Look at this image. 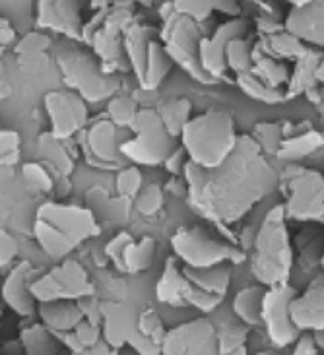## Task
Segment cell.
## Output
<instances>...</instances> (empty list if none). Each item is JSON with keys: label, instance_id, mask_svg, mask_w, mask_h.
I'll use <instances>...</instances> for the list:
<instances>
[{"label": "cell", "instance_id": "13", "mask_svg": "<svg viewBox=\"0 0 324 355\" xmlns=\"http://www.w3.org/2000/svg\"><path fill=\"white\" fill-rule=\"evenodd\" d=\"M245 33H247V21L241 18H231L225 24H221L212 37H202L201 47H198V58H201L202 68L212 78L219 80L225 74V70H228L225 51H228L229 41L245 37Z\"/></svg>", "mask_w": 324, "mask_h": 355}, {"label": "cell", "instance_id": "44", "mask_svg": "<svg viewBox=\"0 0 324 355\" xmlns=\"http://www.w3.org/2000/svg\"><path fill=\"white\" fill-rule=\"evenodd\" d=\"M19 136L14 130H0V165H14L18 162Z\"/></svg>", "mask_w": 324, "mask_h": 355}, {"label": "cell", "instance_id": "45", "mask_svg": "<svg viewBox=\"0 0 324 355\" xmlns=\"http://www.w3.org/2000/svg\"><path fill=\"white\" fill-rule=\"evenodd\" d=\"M51 47V37L43 31H29L18 43V55H31V53H45Z\"/></svg>", "mask_w": 324, "mask_h": 355}, {"label": "cell", "instance_id": "21", "mask_svg": "<svg viewBox=\"0 0 324 355\" xmlns=\"http://www.w3.org/2000/svg\"><path fill=\"white\" fill-rule=\"evenodd\" d=\"M123 35L124 55L128 58L136 78L142 82L146 62H148V47H150V41H152L150 39V29L138 26V24H130L128 28L124 29Z\"/></svg>", "mask_w": 324, "mask_h": 355}, {"label": "cell", "instance_id": "5", "mask_svg": "<svg viewBox=\"0 0 324 355\" xmlns=\"http://www.w3.org/2000/svg\"><path fill=\"white\" fill-rule=\"evenodd\" d=\"M286 191V216L297 221L324 223V175L315 169L289 164L282 173Z\"/></svg>", "mask_w": 324, "mask_h": 355}, {"label": "cell", "instance_id": "25", "mask_svg": "<svg viewBox=\"0 0 324 355\" xmlns=\"http://www.w3.org/2000/svg\"><path fill=\"white\" fill-rule=\"evenodd\" d=\"M324 146V135L323 132H316L313 128L303 130L299 135L287 136L282 140V144L278 148V157L280 159H286L296 164L303 157H309L311 154H315L316 150H321Z\"/></svg>", "mask_w": 324, "mask_h": 355}, {"label": "cell", "instance_id": "8", "mask_svg": "<svg viewBox=\"0 0 324 355\" xmlns=\"http://www.w3.org/2000/svg\"><path fill=\"white\" fill-rule=\"evenodd\" d=\"M29 291L35 301H55V299H82L94 295V286L87 272L76 260H65L60 266L49 274L29 282Z\"/></svg>", "mask_w": 324, "mask_h": 355}, {"label": "cell", "instance_id": "43", "mask_svg": "<svg viewBox=\"0 0 324 355\" xmlns=\"http://www.w3.org/2000/svg\"><path fill=\"white\" fill-rule=\"evenodd\" d=\"M163 206V191L160 184H150L146 191L140 192L136 208L142 211L144 216H153L155 211L162 210Z\"/></svg>", "mask_w": 324, "mask_h": 355}, {"label": "cell", "instance_id": "54", "mask_svg": "<svg viewBox=\"0 0 324 355\" xmlns=\"http://www.w3.org/2000/svg\"><path fill=\"white\" fill-rule=\"evenodd\" d=\"M287 2H291V4L296 6V4H303V2H307V0H287Z\"/></svg>", "mask_w": 324, "mask_h": 355}, {"label": "cell", "instance_id": "23", "mask_svg": "<svg viewBox=\"0 0 324 355\" xmlns=\"http://www.w3.org/2000/svg\"><path fill=\"white\" fill-rule=\"evenodd\" d=\"M321 60H323V55L316 49L309 47H307L303 57L297 58L296 70H293V74L287 80V99L289 97L301 96V94H307V92H311L318 84L316 82V67H318Z\"/></svg>", "mask_w": 324, "mask_h": 355}, {"label": "cell", "instance_id": "40", "mask_svg": "<svg viewBox=\"0 0 324 355\" xmlns=\"http://www.w3.org/2000/svg\"><path fill=\"white\" fill-rule=\"evenodd\" d=\"M136 328H138V332H140L144 338H148L150 342H153L155 346H160V349H162L163 336H165L167 330L163 328L162 318L157 317L152 309L140 313V317L136 320Z\"/></svg>", "mask_w": 324, "mask_h": 355}, {"label": "cell", "instance_id": "42", "mask_svg": "<svg viewBox=\"0 0 324 355\" xmlns=\"http://www.w3.org/2000/svg\"><path fill=\"white\" fill-rule=\"evenodd\" d=\"M22 177L31 189L41 192H49L53 189V177L39 164H26L22 167Z\"/></svg>", "mask_w": 324, "mask_h": 355}, {"label": "cell", "instance_id": "2", "mask_svg": "<svg viewBox=\"0 0 324 355\" xmlns=\"http://www.w3.org/2000/svg\"><path fill=\"white\" fill-rule=\"evenodd\" d=\"M286 208L278 204L268 211L253 241L250 270L262 286L286 284L293 266V249L287 233Z\"/></svg>", "mask_w": 324, "mask_h": 355}, {"label": "cell", "instance_id": "55", "mask_svg": "<svg viewBox=\"0 0 324 355\" xmlns=\"http://www.w3.org/2000/svg\"><path fill=\"white\" fill-rule=\"evenodd\" d=\"M136 2H140V4H152L153 0H136Z\"/></svg>", "mask_w": 324, "mask_h": 355}, {"label": "cell", "instance_id": "3", "mask_svg": "<svg viewBox=\"0 0 324 355\" xmlns=\"http://www.w3.org/2000/svg\"><path fill=\"white\" fill-rule=\"evenodd\" d=\"M237 138L231 113L223 109H208L202 115L191 116V121L185 125L181 146L192 164L210 169L231 154Z\"/></svg>", "mask_w": 324, "mask_h": 355}, {"label": "cell", "instance_id": "31", "mask_svg": "<svg viewBox=\"0 0 324 355\" xmlns=\"http://www.w3.org/2000/svg\"><path fill=\"white\" fill-rule=\"evenodd\" d=\"M153 257H155V241L152 237L133 241L123 252V268L133 274L148 270L152 266Z\"/></svg>", "mask_w": 324, "mask_h": 355}, {"label": "cell", "instance_id": "49", "mask_svg": "<svg viewBox=\"0 0 324 355\" xmlns=\"http://www.w3.org/2000/svg\"><path fill=\"white\" fill-rule=\"evenodd\" d=\"M293 344H296L293 354H318V346L311 330H303V334H299Z\"/></svg>", "mask_w": 324, "mask_h": 355}, {"label": "cell", "instance_id": "15", "mask_svg": "<svg viewBox=\"0 0 324 355\" xmlns=\"http://www.w3.org/2000/svg\"><path fill=\"white\" fill-rule=\"evenodd\" d=\"M284 28L303 43L324 47V0H307L291 6Z\"/></svg>", "mask_w": 324, "mask_h": 355}, {"label": "cell", "instance_id": "51", "mask_svg": "<svg viewBox=\"0 0 324 355\" xmlns=\"http://www.w3.org/2000/svg\"><path fill=\"white\" fill-rule=\"evenodd\" d=\"M257 26H258V31H260L262 35H272V33L282 31V26H280L272 16H260L257 21Z\"/></svg>", "mask_w": 324, "mask_h": 355}, {"label": "cell", "instance_id": "35", "mask_svg": "<svg viewBox=\"0 0 324 355\" xmlns=\"http://www.w3.org/2000/svg\"><path fill=\"white\" fill-rule=\"evenodd\" d=\"M33 2L35 0H0V18L8 19L14 28L28 29L33 24Z\"/></svg>", "mask_w": 324, "mask_h": 355}, {"label": "cell", "instance_id": "24", "mask_svg": "<svg viewBox=\"0 0 324 355\" xmlns=\"http://www.w3.org/2000/svg\"><path fill=\"white\" fill-rule=\"evenodd\" d=\"M182 274L194 286L206 289V291H212V293H219V295H225L229 289V284H231V266L225 264V262L214 264V266H206V268L185 266Z\"/></svg>", "mask_w": 324, "mask_h": 355}, {"label": "cell", "instance_id": "20", "mask_svg": "<svg viewBox=\"0 0 324 355\" xmlns=\"http://www.w3.org/2000/svg\"><path fill=\"white\" fill-rule=\"evenodd\" d=\"M189 279L182 274V268L175 262V259L167 260L165 270H163L162 278L157 279L155 286V297L165 305H173V307H187L185 303V293L189 288Z\"/></svg>", "mask_w": 324, "mask_h": 355}, {"label": "cell", "instance_id": "53", "mask_svg": "<svg viewBox=\"0 0 324 355\" xmlns=\"http://www.w3.org/2000/svg\"><path fill=\"white\" fill-rule=\"evenodd\" d=\"M316 82L324 84V57H323V60L318 62V67H316Z\"/></svg>", "mask_w": 324, "mask_h": 355}, {"label": "cell", "instance_id": "32", "mask_svg": "<svg viewBox=\"0 0 324 355\" xmlns=\"http://www.w3.org/2000/svg\"><path fill=\"white\" fill-rule=\"evenodd\" d=\"M39 152L49 164L57 169L58 173L68 175L72 171V157L68 155L67 148L62 146V140L57 136H53L51 132L41 136L39 138Z\"/></svg>", "mask_w": 324, "mask_h": 355}, {"label": "cell", "instance_id": "22", "mask_svg": "<svg viewBox=\"0 0 324 355\" xmlns=\"http://www.w3.org/2000/svg\"><path fill=\"white\" fill-rule=\"evenodd\" d=\"M305 43L299 41L296 35L287 33L286 29L278 31V33H272V35H264L257 43V47H253V53L255 55H266V57L278 58H299L305 55Z\"/></svg>", "mask_w": 324, "mask_h": 355}, {"label": "cell", "instance_id": "46", "mask_svg": "<svg viewBox=\"0 0 324 355\" xmlns=\"http://www.w3.org/2000/svg\"><path fill=\"white\" fill-rule=\"evenodd\" d=\"M74 334L86 352H92V346H97L101 342V328L96 322H89L87 318L80 320V324L74 328Z\"/></svg>", "mask_w": 324, "mask_h": 355}, {"label": "cell", "instance_id": "28", "mask_svg": "<svg viewBox=\"0 0 324 355\" xmlns=\"http://www.w3.org/2000/svg\"><path fill=\"white\" fill-rule=\"evenodd\" d=\"M19 344H22V349L29 355H47L60 352L57 334L53 330H49L45 324H33V327L24 328L19 334Z\"/></svg>", "mask_w": 324, "mask_h": 355}, {"label": "cell", "instance_id": "9", "mask_svg": "<svg viewBox=\"0 0 324 355\" xmlns=\"http://www.w3.org/2000/svg\"><path fill=\"white\" fill-rule=\"evenodd\" d=\"M296 295V288H291L287 282L286 284H278V286H270L264 293L260 318H262V324L266 327L270 342L278 347H286L293 344L299 336V332H301L293 324L291 315H289V303Z\"/></svg>", "mask_w": 324, "mask_h": 355}, {"label": "cell", "instance_id": "34", "mask_svg": "<svg viewBox=\"0 0 324 355\" xmlns=\"http://www.w3.org/2000/svg\"><path fill=\"white\" fill-rule=\"evenodd\" d=\"M225 62H228V68H231L237 74L250 72L253 70V45H250V41L245 37L229 41L228 51H225Z\"/></svg>", "mask_w": 324, "mask_h": 355}, {"label": "cell", "instance_id": "6", "mask_svg": "<svg viewBox=\"0 0 324 355\" xmlns=\"http://www.w3.org/2000/svg\"><path fill=\"white\" fill-rule=\"evenodd\" d=\"M57 60L67 86L76 89V94L87 101H101L111 96L114 89H119V80L105 74L103 67L96 58L80 49L72 45L60 49Z\"/></svg>", "mask_w": 324, "mask_h": 355}, {"label": "cell", "instance_id": "18", "mask_svg": "<svg viewBox=\"0 0 324 355\" xmlns=\"http://www.w3.org/2000/svg\"><path fill=\"white\" fill-rule=\"evenodd\" d=\"M121 144L123 142H119V126L109 119L97 121L96 125L87 130V150L92 157H96L99 165L119 162Z\"/></svg>", "mask_w": 324, "mask_h": 355}, {"label": "cell", "instance_id": "12", "mask_svg": "<svg viewBox=\"0 0 324 355\" xmlns=\"http://www.w3.org/2000/svg\"><path fill=\"white\" fill-rule=\"evenodd\" d=\"M49 119H51V135L60 140L74 136L86 125L87 105L84 97L72 89L49 92L45 96Z\"/></svg>", "mask_w": 324, "mask_h": 355}, {"label": "cell", "instance_id": "26", "mask_svg": "<svg viewBox=\"0 0 324 355\" xmlns=\"http://www.w3.org/2000/svg\"><path fill=\"white\" fill-rule=\"evenodd\" d=\"M264 293H266V286H262V284L260 286H248V288L241 289L233 299V313L247 327L262 324L260 311H262Z\"/></svg>", "mask_w": 324, "mask_h": 355}, {"label": "cell", "instance_id": "39", "mask_svg": "<svg viewBox=\"0 0 324 355\" xmlns=\"http://www.w3.org/2000/svg\"><path fill=\"white\" fill-rule=\"evenodd\" d=\"M223 299H225V295L206 291V289L194 286L192 282L189 284L187 293H185V303H187V307L198 309L202 313H214V311L223 303Z\"/></svg>", "mask_w": 324, "mask_h": 355}, {"label": "cell", "instance_id": "29", "mask_svg": "<svg viewBox=\"0 0 324 355\" xmlns=\"http://www.w3.org/2000/svg\"><path fill=\"white\" fill-rule=\"evenodd\" d=\"M157 115H160V119L163 121L165 128L169 130V135L177 138V136H181L185 125L191 121L192 103L189 99H185V97L165 101V103H162L160 109H157Z\"/></svg>", "mask_w": 324, "mask_h": 355}, {"label": "cell", "instance_id": "11", "mask_svg": "<svg viewBox=\"0 0 324 355\" xmlns=\"http://www.w3.org/2000/svg\"><path fill=\"white\" fill-rule=\"evenodd\" d=\"M162 354H219L218 330L206 318H194L165 332Z\"/></svg>", "mask_w": 324, "mask_h": 355}, {"label": "cell", "instance_id": "57", "mask_svg": "<svg viewBox=\"0 0 324 355\" xmlns=\"http://www.w3.org/2000/svg\"><path fill=\"white\" fill-rule=\"evenodd\" d=\"M2 49H4V47H0V57H2Z\"/></svg>", "mask_w": 324, "mask_h": 355}, {"label": "cell", "instance_id": "19", "mask_svg": "<svg viewBox=\"0 0 324 355\" xmlns=\"http://www.w3.org/2000/svg\"><path fill=\"white\" fill-rule=\"evenodd\" d=\"M39 317L49 330H53L55 334H62L74 330L80 320H84V313L76 299H55L43 301L39 305Z\"/></svg>", "mask_w": 324, "mask_h": 355}, {"label": "cell", "instance_id": "37", "mask_svg": "<svg viewBox=\"0 0 324 355\" xmlns=\"http://www.w3.org/2000/svg\"><path fill=\"white\" fill-rule=\"evenodd\" d=\"M138 103L134 101L133 97L119 96L111 99V103L107 107V113H109V121H113L114 125L119 128H130V125L136 119L138 113Z\"/></svg>", "mask_w": 324, "mask_h": 355}, {"label": "cell", "instance_id": "33", "mask_svg": "<svg viewBox=\"0 0 324 355\" xmlns=\"http://www.w3.org/2000/svg\"><path fill=\"white\" fill-rule=\"evenodd\" d=\"M237 86L253 99H258L262 103H280L286 99V94H282L278 87L266 86L262 80H258L253 72L237 74Z\"/></svg>", "mask_w": 324, "mask_h": 355}, {"label": "cell", "instance_id": "52", "mask_svg": "<svg viewBox=\"0 0 324 355\" xmlns=\"http://www.w3.org/2000/svg\"><path fill=\"white\" fill-rule=\"evenodd\" d=\"M16 37V31H14V26L10 24L8 19L0 18V47L4 45H10Z\"/></svg>", "mask_w": 324, "mask_h": 355}, {"label": "cell", "instance_id": "38", "mask_svg": "<svg viewBox=\"0 0 324 355\" xmlns=\"http://www.w3.org/2000/svg\"><path fill=\"white\" fill-rule=\"evenodd\" d=\"M255 142L268 154H278V148L284 140V125L282 123H258L255 126Z\"/></svg>", "mask_w": 324, "mask_h": 355}, {"label": "cell", "instance_id": "56", "mask_svg": "<svg viewBox=\"0 0 324 355\" xmlns=\"http://www.w3.org/2000/svg\"><path fill=\"white\" fill-rule=\"evenodd\" d=\"M321 266H323V270H324V254H323V259H321Z\"/></svg>", "mask_w": 324, "mask_h": 355}, {"label": "cell", "instance_id": "47", "mask_svg": "<svg viewBox=\"0 0 324 355\" xmlns=\"http://www.w3.org/2000/svg\"><path fill=\"white\" fill-rule=\"evenodd\" d=\"M18 254V243L8 231L0 230V268H8Z\"/></svg>", "mask_w": 324, "mask_h": 355}, {"label": "cell", "instance_id": "36", "mask_svg": "<svg viewBox=\"0 0 324 355\" xmlns=\"http://www.w3.org/2000/svg\"><path fill=\"white\" fill-rule=\"evenodd\" d=\"M248 328L247 324H228L218 332L219 354H245Z\"/></svg>", "mask_w": 324, "mask_h": 355}, {"label": "cell", "instance_id": "48", "mask_svg": "<svg viewBox=\"0 0 324 355\" xmlns=\"http://www.w3.org/2000/svg\"><path fill=\"white\" fill-rule=\"evenodd\" d=\"M133 237L126 233V231H121V233H117L113 239L107 243L105 247V252L109 259H113L117 264H121L123 266V252L124 249L133 243Z\"/></svg>", "mask_w": 324, "mask_h": 355}, {"label": "cell", "instance_id": "7", "mask_svg": "<svg viewBox=\"0 0 324 355\" xmlns=\"http://www.w3.org/2000/svg\"><path fill=\"white\" fill-rule=\"evenodd\" d=\"M171 247L175 257L185 262V266L206 268L221 262L239 264L245 260V252L233 249L228 243L210 237V233L201 225L181 227L171 237Z\"/></svg>", "mask_w": 324, "mask_h": 355}, {"label": "cell", "instance_id": "41", "mask_svg": "<svg viewBox=\"0 0 324 355\" xmlns=\"http://www.w3.org/2000/svg\"><path fill=\"white\" fill-rule=\"evenodd\" d=\"M144 177L138 167H124L117 175V191L123 196H136L142 191Z\"/></svg>", "mask_w": 324, "mask_h": 355}, {"label": "cell", "instance_id": "30", "mask_svg": "<svg viewBox=\"0 0 324 355\" xmlns=\"http://www.w3.org/2000/svg\"><path fill=\"white\" fill-rule=\"evenodd\" d=\"M258 80H262L266 86L270 87H278L282 84H287L289 80V70L287 67L278 60V58L266 57V55H255L253 53V70H250Z\"/></svg>", "mask_w": 324, "mask_h": 355}, {"label": "cell", "instance_id": "16", "mask_svg": "<svg viewBox=\"0 0 324 355\" xmlns=\"http://www.w3.org/2000/svg\"><path fill=\"white\" fill-rule=\"evenodd\" d=\"M289 315L299 330H324V276L307 286L289 303Z\"/></svg>", "mask_w": 324, "mask_h": 355}, {"label": "cell", "instance_id": "14", "mask_svg": "<svg viewBox=\"0 0 324 355\" xmlns=\"http://www.w3.org/2000/svg\"><path fill=\"white\" fill-rule=\"evenodd\" d=\"M82 0H37L35 24L41 29H53L68 37H82Z\"/></svg>", "mask_w": 324, "mask_h": 355}, {"label": "cell", "instance_id": "27", "mask_svg": "<svg viewBox=\"0 0 324 355\" xmlns=\"http://www.w3.org/2000/svg\"><path fill=\"white\" fill-rule=\"evenodd\" d=\"M173 67V60L167 53L165 45H162L160 41H150L148 47V62H146V70H144L142 87L144 89H155L162 84L165 76L169 74V70Z\"/></svg>", "mask_w": 324, "mask_h": 355}, {"label": "cell", "instance_id": "4", "mask_svg": "<svg viewBox=\"0 0 324 355\" xmlns=\"http://www.w3.org/2000/svg\"><path fill=\"white\" fill-rule=\"evenodd\" d=\"M134 135L121 144V155L138 165H162L177 150L175 136L169 135L153 109H140L130 125Z\"/></svg>", "mask_w": 324, "mask_h": 355}, {"label": "cell", "instance_id": "10", "mask_svg": "<svg viewBox=\"0 0 324 355\" xmlns=\"http://www.w3.org/2000/svg\"><path fill=\"white\" fill-rule=\"evenodd\" d=\"M37 220L49 223L60 237H65L74 247L97 235L99 231L94 214L74 204L45 202L37 210Z\"/></svg>", "mask_w": 324, "mask_h": 355}, {"label": "cell", "instance_id": "17", "mask_svg": "<svg viewBox=\"0 0 324 355\" xmlns=\"http://www.w3.org/2000/svg\"><path fill=\"white\" fill-rule=\"evenodd\" d=\"M29 262H19L10 270L2 284V299L19 317H31L35 313V297L29 291Z\"/></svg>", "mask_w": 324, "mask_h": 355}, {"label": "cell", "instance_id": "1", "mask_svg": "<svg viewBox=\"0 0 324 355\" xmlns=\"http://www.w3.org/2000/svg\"><path fill=\"white\" fill-rule=\"evenodd\" d=\"M187 198L192 210L216 223H235L276 187L278 177L253 136H241L216 167L185 165Z\"/></svg>", "mask_w": 324, "mask_h": 355}, {"label": "cell", "instance_id": "50", "mask_svg": "<svg viewBox=\"0 0 324 355\" xmlns=\"http://www.w3.org/2000/svg\"><path fill=\"white\" fill-rule=\"evenodd\" d=\"M185 159H187V152H185V148L181 146V148H177V150L163 162V165H165V169H167L169 173L179 175L185 171V165H187Z\"/></svg>", "mask_w": 324, "mask_h": 355}]
</instances>
